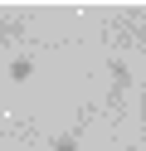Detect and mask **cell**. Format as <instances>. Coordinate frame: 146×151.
I'll return each mask as SVG.
<instances>
[{
    "label": "cell",
    "instance_id": "1",
    "mask_svg": "<svg viewBox=\"0 0 146 151\" xmlns=\"http://www.w3.org/2000/svg\"><path fill=\"white\" fill-rule=\"evenodd\" d=\"M127 93H132V68H127V59H112L107 63V102H122Z\"/></svg>",
    "mask_w": 146,
    "mask_h": 151
},
{
    "label": "cell",
    "instance_id": "2",
    "mask_svg": "<svg viewBox=\"0 0 146 151\" xmlns=\"http://www.w3.org/2000/svg\"><path fill=\"white\" fill-rule=\"evenodd\" d=\"M24 15H0V49H5V44H15V39H24Z\"/></svg>",
    "mask_w": 146,
    "mask_h": 151
},
{
    "label": "cell",
    "instance_id": "3",
    "mask_svg": "<svg viewBox=\"0 0 146 151\" xmlns=\"http://www.w3.org/2000/svg\"><path fill=\"white\" fill-rule=\"evenodd\" d=\"M5 78L10 83H29L34 78V59H29V54H15V59L5 63Z\"/></svg>",
    "mask_w": 146,
    "mask_h": 151
},
{
    "label": "cell",
    "instance_id": "4",
    "mask_svg": "<svg viewBox=\"0 0 146 151\" xmlns=\"http://www.w3.org/2000/svg\"><path fill=\"white\" fill-rule=\"evenodd\" d=\"M78 141H83V127H68L63 137H54V146H49V151H78Z\"/></svg>",
    "mask_w": 146,
    "mask_h": 151
},
{
    "label": "cell",
    "instance_id": "5",
    "mask_svg": "<svg viewBox=\"0 0 146 151\" xmlns=\"http://www.w3.org/2000/svg\"><path fill=\"white\" fill-rule=\"evenodd\" d=\"M127 39H136V44L146 49V15H141V20H132V24H127Z\"/></svg>",
    "mask_w": 146,
    "mask_h": 151
},
{
    "label": "cell",
    "instance_id": "6",
    "mask_svg": "<svg viewBox=\"0 0 146 151\" xmlns=\"http://www.w3.org/2000/svg\"><path fill=\"white\" fill-rule=\"evenodd\" d=\"M136 102H141V107H136V122L146 127V83H141V93H136Z\"/></svg>",
    "mask_w": 146,
    "mask_h": 151
}]
</instances>
